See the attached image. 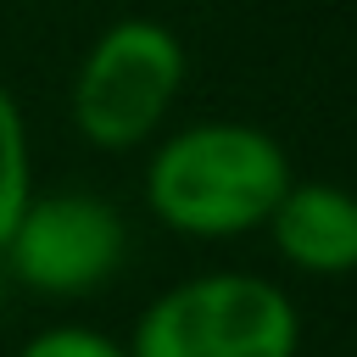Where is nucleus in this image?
Listing matches in <instances>:
<instances>
[{"mask_svg":"<svg viewBox=\"0 0 357 357\" xmlns=\"http://www.w3.org/2000/svg\"><path fill=\"white\" fill-rule=\"evenodd\" d=\"M301 312L268 273L212 268L145 301L128 357H296Z\"/></svg>","mask_w":357,"mask_h":357,"instance_id":"obj_2","label":"nucleus"},{"mask_svg":"<svg viewBox=\"0 0 357 357\" xmlns=\"http://www.w3.org/2000/svg\"><path fill=\"white\" fill-rule=\"evenodd\" d=\"M123 257H128V223L106 195H89V190L28 195L22 218L0 245L6 273L22 290L50 301H73L112 284Z\"/></svg>","mask_w":357,"mask_h":357,"instance_id":"obj_4","label":"nucleus"},{"mask_svg":"<svg viewBox=\"0 0 357 357\" xmlns=\"http://www.w3.org/2000/svg\"><path fill=\"white\" fill-rule=\"evenodd\" d=\"M262 229H268L279 262L307 273V279L357 273V195L346 184L290 178Z\"/></svg>","mask_w":357,"mask_h":357,"instance_id":"obj_5","label":"nucleus"},{"mask_svg":"<svg viewBox=\"0 0 357 357\" xmlns=\"http://www.w3.org/2000/svg\"><path fill=\"white\" fill-rule=\"evenodd\" d=\"M284 145L240 117L162 128L145 162V212L184 240H245L290 184Z\"/></svg>","mask_w":357,"mask_h":357,"instance_id":"obj_1","label":"nucleus"},{"mask_svg":"<svg viewBox=\"0 0 357 357\" xmlns=\"http://www.w3.org/2000/svg\"><path fill=\"white\" fill-rule=\"evenodd\" d=\"M17 357H128V346L89 324H50V329L28 335L17 346Z\"/></svg>","mask_w":357,"mask_h":357,"instance_id":"obj_7","label":"nucleus"},{"mask_svg":"<svg viewBox=\"0 0 357 357\" xmlns=\"http://www.w3.org/2000/svg\"><path fill=\"white\" fill-rule=\"evenodd\" d=\"M33 195V145H28V117L17 106V95L0 78V245L11 234V223L22 218Z\"/></svg>","mask_w":357,"mask_h":357,"instance_id":"obj_6","label":"nucleus"},{"mask_svg":"<svg viewBox=\"0 0 357 357\" xmlns=\"http://www.w3.org/2000/svg\"><path fill=\"white\" fill-rule=\"evenodd\" d=\"M190 78V56L178 33L156 17H117L78 56L67 112L84 145L95 151H139L151 145Z\"/></svg>","mask_w":357,"mask_h":357,"instance_id":"obj_3","label":"nucleus"}]
</instances>
